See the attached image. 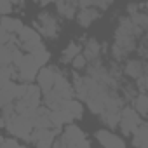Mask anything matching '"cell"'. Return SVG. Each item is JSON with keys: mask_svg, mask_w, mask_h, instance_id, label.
Wrapping results in <instances>:
<instances>
[{"mask_svg": "<svg viewBox=\"0 0 148 148\" xmlns=\"http://www.w3.org/2000/svg\"><path fill=\"white\" fill-rule=\"evenodd\" d=\"M54 148H91V146H89L84 132L77 125H70L64 131L63 138L54 145Z\"/></svg>", "mask_w": 148, "mask_h": 148, "instance_id": "6da1fadb", "label": "cell"}, {"mask_svg": "<svg viewBox=\"0 0 148 148\" xmlns=\"http://www.w3.org/2000/svg\"><path fill=\"white\" fill-rule=\"evenodd\" d=\"M5 122H7V129H9L11 134L18 136V138H21V139H28V141H30V134H32V129H33L30 119H25V117L14 113V115H12L11 119H7Z\"/></svg>", "mask_w": 148, "mask_h": 148, "instance_id": "7a4b0ae2", "label": "cell"}, {"mask_svg": "<svg viewBox=\"0 0 148 148\" xmlns=\"http://www.w3.org/2000/svg\"><path fill=\"white\" fill-rule=\"evenodd\" d=\"M141 124H143V122H141L139 115H138L134 110H131V108H125V110L122 112L120 127H122L124 134H131V132H134V131H136V129H138Z\"/></svg>", "mask_w": 148, "mask_h": 148, "instance_id": "3957f363", "label": "cell"}, {"mask_svg": "<svg viewBox=\"0 0 148 148\" xmlns=\"http://www.w3.org/2000/svg\"><path fill=\"white\" fill-rule=\"evenodd\" d=\"M59 75L58 68H42L38 71V84H40V89L47 94L49 91H52L54 87V82H56V77Z\"/></svg>", "mask_w": 148, "mask_h": 148, "instance_id": "277c9868", "label": "cell"}, {"mask_svg": "<svg viewBox=\"0 0 148 148\" xmlns=\"http://www.w3.org/2000/svg\"><path fill=\"white\" fill-rule=\"evenodd\" d=\"M96 138L98 141L105 146V148H125L124 141L120 138H117L115 134L108 132V131H98L96 132Z\"/></svg>", "mask_w": 148, "mask_h": 148, "instance_id": "5b68a950", "label": "cell"}, {"mask_svg": "<svg viewBox=\"0 0 148 148\" xmlns=\"http://www.w3.org/2000/svg\"><path fill=\"white\" fill-rule=\"evenodd\" d=\"M18 35H19L18 37L19 44H37V42H40V35L30 26H23Z\"/></svg>", "mask_w": 148, "mask_h": 148, "instance_id": "8992f818", "label": "cell"}, {"mask_svg": "<svg viewBox=\"0 0 148 148\" xmlns=\"http://www.w3.org/2000/svg\"><path fill=\"white\" fill-rule=\"evenodd\" d=\"M0 26H2L9 35H14V33H19V30L23 28V23L19 19H14V18H0Z\"/></svg>", "mask_w": 148, "mask_h": 148, "instance_id": "52a82bcc", "label": "cell"}, {"mask_svg": "<svg viewBox=\"0 0 148 148\" xmlns=\"http://www.w3.org/2000/svg\"><path fill=\"white\" fill-rule=\"evenodd\" d=\"M132 141L138 148H146V124H141L134 131V139Z\"/></svg>", "mask_w": 148, "mask_h": 148, "instance_id": "ba28073f", "label": "cell"}, {"mask_svg": "<svg viewBox=\"0 0 148 148\" xmlns=\"http://www.w3.org/2000/svg\"><path fill=\"white\" fill-rule=\"evenodd\" d=\"M32 58H33V61L37 63V66L38 68H42L47 61H49V52L45 51V47L42 45L40 49H37V51H33L32 52Z\"/></svg>", "mask_w": 148, "mask_h": 148, "instance_id": "9c48e42d", "label": "cell"}, {"mask_svg": "<svg viewBox=\"0 0 148 148\" xmlns=\"http://www.w3.org/2000/svg\"><path fill=\"white\" fill-rule=\"evenodd\" d=\"M64 108L68 110V113L73 117V119H80L82 117V105L79 101H73V99H68L64 103Z\"/></svg>", "mask_w": 148, "mask_h": 148, "instance_id": "30bf717a", "label": "cell"}, {"mask_svg": "<svg viewBox=\"0 0 148 148\" xmlns=\"http://www.w3.org/2000/svg\"><path fill=\"white\" fill-rule=\"evenodd\" d=\"M79 52H80V45H77V44H70L68 45V49L63 52V61L64 63H68L70 59H73V58H75V56H79Z\"/></svg>", "mask_w": 148, "mask_h": 148, "instance_id": "8fae6325", "label": "cell"}, {"mask_svg": "<svg viewBox=\"0 0 148 148\" xmlns=\"http://www.w3.org/2000/svg\"><path fill=\"white\" fill-rule=\"evenodd\" d=\"M75 7H77V4H70V2L58 4V9H59V12H61L63 16H66V18H71L73 14H75Z\"/></svg>", "mask_w": 148, "mask_h": 148, "instance_id": "7c38bea8", "label": "cell"}, {"mask_svg": "<svg viewBox=\"0 0 148 148\" xmlns=\"http://www.w3.org/2000/svg\"><path fill=\"white\" fill-rule=\"evenodd\" d=\"M98 16V12H94V11H84L82 14H79V21L84 25V26H87L89 23H91V19H94Z\"/></svg>", "mask_w": 148, "mask_h": 148, "instance_id": "4fadbf2b", "label": "cell"}, {"mask_svg": "<svg viewBox=\"0 0 148 148\" xmlns=\"http://www.w3.org/2000/svg\"><path fill=\"white\" fill-rule=\"evenodd\" d=\"M9 77H11V70L4 64H0V89L9 82Z\"/></svg>", "mask_w": 148, "mask_h": 148, "instance_id": "5bb4252c", "label": "cell"}, {"mask_svg": "<svg viewBox=\"0 0 148 148\" xmlns=\"http://www.w3.org/2000/svg\"><path fill=\"white\" fill-rule=\"evenodd\" d=\"M136 108H138V112H139L141 115H146V96H145V94H141V96L138 98Z\"/></svg>", "mask_w": 148, "mask_h": 148, "instance_id": "9a60e30c", "label": "cell"}, {"mask_svg": "<svg viewBox=\"0 0 148 148\" xmlns=\"http://www.w3.org/2000/svg\"><path fill=\"white\" fill-rule=\"evenodd\" d=\"M98 51H99L98 44H96L94 40H91V44H89V47H87V58H94V56H98Z\"/></svg>", "mask_w": 148, "mask_h": 148, "instance_id": "2e32d148", "label": "cell"}, {"mask_svg": "<svg viewBox=\"0 0 148 148\" xmlns=\"http://www.w3.org/2000/svg\"><path fill=\"white\" fill-rule=\"evenodd\" d=\"M9 40H11V35H9L2 26H0V45H7Z\"/></svg>", "mask_w": 148, "mask_h": 148, "instance_id": "e0dca14e", "label": "cell"}, {"mask_svg": "<svg viewBox=\"0 0 148 148\" xmlns=\"http://www.w3.org/2000/svg\"><path fill=\"white\" fill-rule=\"evenodd\" d=\"M0 148H19V145L14 139H4L2 145H0Z\"/></svg>", "mask_w": 148, "mask_h": 148, "instance_id": "ac0fdd59", "label": "cell"}, {"mask_svg": "<svg viewBox=\"0 0 148 148\" xmlns=\"http://www.w3.org/2000/svg\"><path fill=\"white\" fill-rule=\"evenodd\" d=\"M12 11L11 2H0V14H9Z\"/></svg>", "mask_w": 148, "mask_h": 148, "instance_id": "d6986e66", "label": "cell"}, {"mask_svg": "<svg viewBox=\"0 0 148 148\" xmlns=\"http://www.w3.org/2000/svg\"><path fill=\"white\" fill-rule=\"evenodd\" d=\"M73 64H75V68H82L84 64H86V58L84 56H75V58H73Z\"/></svg>", "mask_w": 148, "mask_h": 148, "instance_id": "ffe728a7", "label": "cell"}, {"mask_svg": "<svg viewBox=\"0 0 148 148\" xmlns=\"http://www.w3.org/2000/svg\"><path fill=\"white\" fill-rule=\"evenodd\" d=\"M2 125H4V119H2V117H0V127H2Z\"/></svg>", "mask_w": 148, "mask_h": 148, "instance_id": "44dd1931", "label": "cell"}, {"mask_svg": "<svg viewBox=\"0 0 148 148\" xmlns=\"http://www.w3.org/2000/svg\"><path fill=\"white\" fill-rule=\"evenodd\" d=\"M2 141H4V139H2V138H0V145H2Z\"/></svg>", "mask_w": 148, "mask_h": 148, "instance_id": "7402d4cb", "label": "cell"}, {"mask_svg": "<svg viewBox=\"0 0 148 148\" xmlns=\"http://www.w3.org/2000/svg\"><path fill=\"white\" fill-rule=\"evenodd\" d=\"M0 18H2V16H0Z\"/></svg>", "mask_w": 148, "mask_h": 148, "instance_id": "603a6c76", "label": "cell"}]
</instances>
